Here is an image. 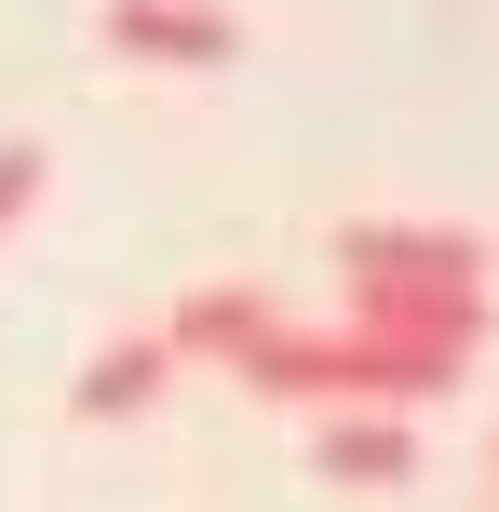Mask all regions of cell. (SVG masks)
I'll return each mask as SVG.
<instances>
[{
  "label": "cell",
  "mask_w": 499,
  "mask_h": 512,
  "mask_svg": "<svg viewBox=\"0 0 499 512\" xmlns=\"http://www.w3.org/2000/svg\"><path fill=\"white\" fill-rule=\"evenodd\" d=\"M338 324L351 337H392V351L473 378V351L499 337V297H486V256L473 230H432V216H351L338 230Z\"/></svg>",
  "instance_id": "cell-1"
},
{
  "label": "cell",
  "mask_w": 499,
  "mask_h": 512,
  "mask_svg": "<svg viewBox=\"0 0 499 512\" xmlns=\"http://www.w3.org/2000/svg\"><path fill=\"white\" fill-rule=\"evenodd\" d=\"M95 41L122 54V68H230L243 14H230V0H108Z\"/></svg>",
  "instance_id": "cell-2"
},
{
  "label": "cell",
  "mask_w": 499,
  "mask_h": 512,
  "mask_svg": "<svg viewBox=\"0 0 499 512\" xmlns=\"http://www.w3.org/2000/svg\"><path fill=\"white\" fill-rule=\"evenodd\" d=\"M270 324H284V297H270V283H189L162 337H176V364H243Z\"/></svg>",
  "instance_id": "cell-3"
},
{
  "label": "cell",
  "mask_w": 499,
  "mask_h": 512,
  "mask_svg": "<svg viewBox=\"0 0 499 512\" xmlns=\"http://www.w3.org/2000/svg\"><path fill=\"white\" fill-rule=\"evenodd\" d=\"M162 391H176V337H149V324H135V337H95V364H81V391H68V405H81V418H149Z\"/></svg>",
  "instance_id": "cell-4"
},
{
  "label": "cell",
  "mask_w": 499,
  "mask_h": 512,
  "mask_svg": "<svg viewBox=\"0 0 499 512\" xmlns=\"http://www.w3.org/2000/svg\"><path fill=\"white\" fill-rule=\"evenodd\" d=\"M311 459H324V486H419V432H405V418H324V445H311Z\"/></svg>",
  "instance_id": "cell-5"
},
{
  "label": "cell",
  "mask_w": 499,
  "mask_h": 512,
  "mask_svg": "<svg viewBox=\"0 0 499 512\" xmlns=\"http://www.w3.org/2000/svg\"><path fill=\"white\" fill-rule=\"evenodd\" d=\"M27 203H41V149H27V135H0V230H14Z\"/></svg>",
  "instance_id": "cell-6"
}]
</instances>
